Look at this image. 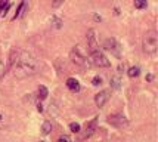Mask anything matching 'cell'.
Returning a JSON list of instances; mask_svg holds the SVG:
<instances>
[{
    "mask_svg": "<svg viewBox=\"0 0 158 142\" xmlns=\"http://www.w3.org/2000/svg\"><path fill=\"white\" fill-rule=\"evenodd\" d=\"M37 61L31 54H28L25 50L19 52V59L14 67V74L16 79H25L28 75H33L37 73Z\"/></svg>",
    "mask_w": 158,
    "mask_h": 142,
    "instance_id": "1",
    "label": "cell"
},
{
    "mask_svg": "<svg viewBox=\"0 0 158 142\" xmlns=\"http://www.w3.org/2000/svg\"><path fill=\"white\" fill-rule=\"evenodd\" d=\"M158 47V36L157 31H148V33L143 36V41H142V49L146 55H154L157 52Z\"/></svg>",
    "mask_w": 158,
    "mask_h": 142,
    "instance_id": "2",
    "label": "cell"
},
{
    "mask_svg": "<svg viewBox=\"0 0 158 142\" xmlns=\"http://www.w3.org/2000/svg\"><path fill=\"white\" fill-rule=\"evenodd\" d=\"M69 58H71V61L74 62L76 65H78V67L87 68L90 65L87 56L83 54L81 46H74V49H73V50H71V54H69Z\"/></svg>",
    "mask_w": 158,
    "mask_h": 142,
    "instance_id": "3",
    "label": "cell"
},
{
    "mask_svg": "<svg viewBox=\"0 0 158 142\" xmlns=\"http://www.w3.org/2000/svg\"><path fill=\"white\" fill-rule=\"evenodd\" d=\"M90 64L92 65H95V67H110L111 62L110 59L105 56V55L102 54V52H99V50H96V52H92L90 54Z\"/></svg>",
    "mask_w": 158,
    "mask_h": 142,
    "instance_id": "4",
    "label": "cell"
},
{
    "mask_svg": "<svg viewBox=\"0 0 158 142\" xmlns=\"http://www.w3.org/2000/svg\"><path fill=\"white\" fill-rule=\"evenodd\" d=\"M106 122L110 123L111 126H114V127H117V129H123L129 126V120L123 114H111Z\"/></svg>",
    "mask_w": 158,
    "mask_h": 142,
    "instance_id": "5",
    "label": "cell"
},
{
    "mask_svg": "<svg viewBox=\"0 0 158 142\" xmlns=\"http://www.w3.org/2000/svg\"><path fill=\"white\" fill-rule=\"evenodd\" d=\"M103 47L106 50H110L112 55H115L117 58L121 56V47H120V45L117 43L115 39H106V40L103 41Z\"/></svg>",
    "mask_w": 158,
    "mask_h": 142,
    "instance_id": "6",
    "label": "cell"
},
{
    "mask_svg": "<svg viewBox=\"0 0 158 142\" xmlns=\"http://www.w3.org/2000/svg\"><path fill=\"white\" fill-rule=\"evenodd\" d=\"M86 41H87V47H89L90 54L92 52H96L98 50V43H96V37H95V31L89 30L86 34Z\"/></svg>",
    "mask_w": 158,
    "mask_h": 142,
    "instance_id": "7",
    "label": "cell"
},
{
    "mask_svg": "<svg viewBox=\"0 0 158 142\" xmlns=\"http://www.w3.org/2000/svg\"><path fill=\"white\" fill-rule=\"evenodd\" d=\"M110 99V90H102V92H99V93L95 96V104H96V107H103L106 101Z\"/></svg>",
    "mask_w": 158,
    "mask_h": 142,
    "instance_id": "8",
    "label": "cell"
},
{
    "mask_svg": "<svg viewBox=\"0 0 158 142\" xmlns=\"http://www.w3.org/2000/svg\"><path fill=\"white\" fill-rule=\"evenodd\" d=\"M96 124H98V117H95L92 122L86 123V132H84V135L81 136L83 139H86V138H90V136L95 133V130H96Z\"/></svg>",
    "mask_w": 158,
    "mask_h": 142,
    "instance_id": "9",
    "label": "cell"
},
{
    "mask_svg": "<svg viewBox=\"0 0 158 142\" xmlns=\"http://www.w3.org/2000/svg\"><path fill=\"white\" fill-rule=\"evenodd\" d=\"M18 59H19V50H12L10 55H9V65H7V68L12 70L15 67V64L18 62Z\"/></svg>",
    "mask_w": 158,
    "mask_h": 142,
    "instance_id": "10",
    "label": "cell"
},
{
    "mask_svg": "<svg viewBox=\"0 0 158 142\" xmlns=\"http://www.w3.org/2000/svg\"><path fill=\"white\" fill-rule=\"evenodd\" d=\"M67 88L71 90V92H78L80 90V83L77 79H68L67 80Z\"/></svg>",
    "mask_w": 158,
    "mask_h": 142,
    "instance_id": "11",
    "label": "cell"
},
{
    "mask_svg": "<svg viewBox=\"0 0 158 142\" xmlns=\"http://www.w3.org/2000/svg\"><path fill=\"white\" fill-rule=\"evenodd\" d=\"M37 98L40 99V101H43V99H46L48 98V95H49V92H48V89H46V86H39V90H37Z\"/></svg>",
    "mask_w": 158,
    "mask_h": 142,
    "instance_id": "12",
    "label": "cell"
},
{
    "mask_svg": "<svg viewBox=\"0 0 158 142\" xmlns=\"http://www.w3.org/2000/svg\"><path fill=\"white\" fill-rule=\"evenodd\" d=\"M50 130H52V123L46 120V122L43 123V126H41V133H43V135H49Z\"/></svg>",
    "mask_w": 158,
    "mask_h": 142,
    "instance_id": "13",
    "label": "cell"
},
{
    "mask_svg": "<svg viewBox=\"0 0 158 142\" xmlns=\"http://www.w3.org/2000/svg\"><path fill=\"white\" fill-rule=\"evenodd\" d=\"M24 7H25V2H21L19 6H18V9H16V12H15V15L12 16V19H16V18H19L21 15H22V11H24Z\"/></svg>",
    "mask_w": 158,
    "mask_h": 142,
    "instance_id": "14",
    "label": "cell"
},
{
    "mask_svg": "<svg viewBox=\"0 0 158 142\" xmlns=\"http://www.w3.org/2000/svg\"><path fill=\"white\" fill-rule=\"evenodd\" d=\"M127 74H129V77H130V79L138 77V75H139V67H131V68H129Z\"/></svg>",
    "mask_w": 158,
    "mask_h": 142,
    "instance_id": "15",
    "label": "cell"
},
{
    "mask_svg": "<svg viewBox=\"0 0 158 142\" xmlns=\"http://www.w3.org/2000/svg\"><path fill=\"white\" fill-rule=\"evenodd\" d=\"M62 24H64V22H62L61 18H58V16H52V25H53L55 28H61Z\"/></svg>",
    "mask_w": 158,
    "mask_h": 142,
    "instance_id": "16",
    "label": "cell"
},
{
    "mask_svg": "<svg viewBox=\"0 0 158 142\" xmlns=\"http://www.w3.org/2000/svg\"><path fill=\"white\" fill-rule=\"evenodd\" d=\"M120 86H121V84H120V79H118V77H112V79H111V88L120 89Z\"/></svg>",
    "mask_w": 158,
    "mask_h": 142,
    "instance_id": "17",
    "label": "cell"
},
{
    "mask_svg": "<svg viewBox=\"0 0 158 142\" xmlns=\"http://www.w3.org/2000/svg\"><path fill=\"white\" fill-rule=\"evenodd\" d=\"M146 6H148V5H146L145 0H135V7H136V9H145Z\"/></svg>",
    "mask_w": 158,
    "mask_h": 142,
    "instance_id": "18",
    "label": "cell"
},
{
    "mask_svg": "<svg viewBox=\"0 0 158 142\" xmlns=\"http://www.w3.org/2000/svg\"><path fill=\"white\" fill-rule=\"evenodd\" d=\"M80 124H78V123H71V124H69V130H71V132H73V133H80Z\"/></svg>",
    "mask_w": 158,
    "mask_h": 142,
    "instance_id": "19",
    "label": "cell"
},
{
    "mask_svg": "<svg viewBox=\"0 0 158 142\" xmlns=\"http://www.w3.org/2000/svg\"><path fill=\"white\" fill-rule=\"evenodd\" d=\"M92 84H93V86H101V84H102V77H99V75L93 77V80H92Z\"/></svg>",
    "mask_w": 158,
    "mask_h": 142,
    "instance_id": "20",
    "label": "cell"
},
{
    "mask_svg": "<svg viewBox=\"0 0 158 142\" xmlns=\"http://www.w3.org/2000/svg\"><path fill=\"white\" fill-rule=\"evenodd\" d=\"M5 74H6V67H5L3 61L0 59V79H2V77H3Z\"/></svg>",
    "mask_w": 158,
    "mask_h": 142,
    "instance_id": "21",
    "label": "cell"
},
{
    "mask_svg": "<svg viewBox=\"0 0 158 142\" xmlns=\"http://www.w3.org/2000/svg\"><path fill=\"white\" fill-rule=\"evenodd\" d=\"M58 142H71V138L67 136V135H64V136H61V138L58 139Z\"/></svg>",
    "mask_w": 158,
    "mask_h": 142,
    "instance_id": "22",
    "label": "cell"
},
{
    "mask_svg": "<svg viewBox=\"0 0 158 142\" xmlns=\"http://www.w3.org/2000/svg\"><path fill=\"white\" fill-rule=\"evenodd\" d=\"M5 6H7V2L6 0H2V2H0V12H2V9Z\"/></svg>",
    "mask_w": 158,
    "mask_h": 142,
    "instance_id": "23",
    "label": "cell"
},
{
    "mask_svg": "<svg viewBox=\"0 0 158 142\" xmlns=\"http://www.w3.org/2000/svg\"><path fill=\"white\" fill-rule=\"evenodd\" d=\"M37 111H43V105H41V104H37Z\"/></svg>",
    "mask_w": 158,
    "mask_h": 142,
    "instance_id": "24",
    "label": "cell"
},
{
    "mask_svg": "<svg viewBox=\"0 0 158 142\" xmlns=\"http://www.w3.org/2000/svg\"><path fill=\"white\" fill-rule=\"evenodd\" d=\"M0 120H2V114H0Z\"/></svg>",
    "mask_w": 158,
    "mask_h": 142,
    "instance_id": "25",
    "label": "cell"
},
{
    "mask_svg": "<svg viewBox=\"0 0 158 142\" xmlns=\"http://www.w3.org/2000/svg\"><path fill=\"white\" fill-rule=\"evenodd\" d=\"M40 142H43V141H40Z\"/></svg>",
    "mask_w": 158,
    "mask_h": 142,
    "instance_id": "26",
    "label": "cell"
}]
</instances>
